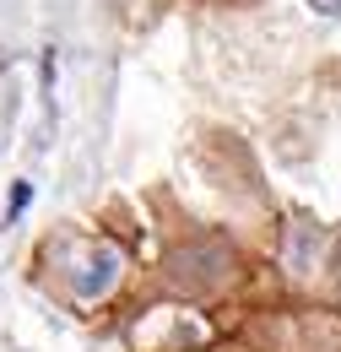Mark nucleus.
<instances>
[{
    "label": "nucleus",
    "instance_id": "3",
    "mask_svg": "<svg viewBox=\"0 0 341 352\" xmlns=\"http://www.w3.org/2000/svg\"><path fill=\"white\" fill-rule=\"evenodd\" d=\"M314 11H325V16H341V0H309Z\"/></svg>",
    "mask_w": 341,
    "mask_h": 352
},
{
    "label": "nucleus",
    "instance_id": "2",
    "mask_svg": "<svg viewBox=\"0 0 341 352\" xmlns=\"http://www.w3.org/2000/svg\"><path fill=\"white\" fill-rule=\"evenodd\" d=\"M28 206H33V184H28V179H16V184H11V201H6V222H16Z\"/></svg>",
    "mask_w": 341,
    "mask_h": 352
},
{
    "label": "nucleus",
    "instance_id": "1",
    "mask_svg": "<svg viewBox=\"0 0 341 352\" xmlns=\"http://www.w3.org/2000/svg\"><path fill=\"white\" fill-rule=\"evenodd\" d=\"M114 276H120V255L114 250H92L82 276H71V287H76V298H103L114 287Z\"/></svg>",
    "mask_w": 341,
    "mask_h": 352
}]
</instances>
